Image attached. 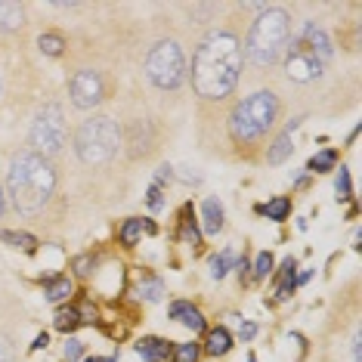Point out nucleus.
I'll return each instance as SVG.
<instances>
[{
    "label": "nucleus",
    "mask_w": 362,
    "mask_h": 362,
    "mask_svg": "<svg viewBox=\"0 0 362 362\" xmlns=\"http://www.w3.org/2000/svg\"><path fill=\"white\" fill-rule=\"evenodd\" d=\"M71 294V279H50L47 282V300L50 303H59V300H65Z\"/></svg>",
    "instance_id": "18"
},
{
    "label": "nucleus",
    "mask_w": 362,
    "mask_h": 362,
    "mask_svg": "<svg viewBox=\"0 0 362 362\" xmlns=\"http://www.w3.org/2000/svg\"><path fill=\"white\" fill-rule=\"evenodd\" d=\"M279 118V100L269 90H257V93L245 96L242 103L229 115V130L238 143H251V139H260L269 127L276 124Z\"/></svg>",
    "instance_id": "5"
},
{
    "label": "nucleus",
    "mask_w": 362,
    "mask_h": 362,
    "mask_svg": "<svg viewBox=\"0 0 362 362\" xmlns=\"http://www.w3.org/2000/svg\"><path fill=\"white\" fill-rule=\"evenodd\" d=\"M65 136H69V130H65V115L56 103L44 105V109L37 112L35 124H31V146H35V155L40 158H50L65 146Z\"/></svg>",
    "instance_id": "8"
},
{
    "label": "nucleus",
    "mask_w": 362,
    "mask_h": 362,
    "mask_svg": "<svg viewBox=\"0 0 362 362\" xmlns=\"http://www.w3.org/2000/svg\"><path fill=\"white\" fill-rule=\"evenodd\" d=\"M291 291H294V279H288V282H282V285H279L276 298H279V300H288V298H291Z\"/></svg>",
    "instance_id": "34"
},
{
    "label": "nucleus",
    "mask_w": 362,
    "mask_h": 362,
    "mask_svg": "<svg viewBox=\"0 0 362 362\" xmlns=\"http://www.w3.org/2000/svg\"><path fill=\"white\" fill-rule=\"evenodd\" d=\"M146 202H149V208H152V211H161V204H164V199H161V186H155V183H152L149 199H146Z\"/></svg>",
    "instance_id": "31"
},
{
    "label": "nucleus",
    "mask_w": 362,
    "mask_h": 362,
    "mask_svg": "<svg viewBox=\"0 0 362 362\" xmlns=\"http://www.w3.org/2000/svg\"><path fill=\"white\" fill-rule=\"evenodd\" d=\"M229 267H235V257H233V251H223V254H217V257L211 260V276L214 279H223L229 273Z\"/></svg>",
    "instance_id": "21"
},
{
    "label": "nucleus",
    "mask_w": 362,
    "mask_h": 362,
    "mask_svg": "<svg viewBox=\"0 0 362 362\" xmlns=\"http://www.w3.org/2000/svg\"><path fill=\"white\" fill-rule=\"evenodd\" d=\"M288 40H291V19H288L285 10H263L254 25L248 31V40H245V56L254 65H273L279 62V56L285 53Z\"/></svg>",
    "instance_id": "4"
},
{
    "label": "nucleus",
    "mask_w": 362,
    "mask_h": 362,
    "mask_svg": "<svg viewBox=\"0 0 362 362\" xmlns=\"http://www.w3.org/2000/svg\"><path fill=\"white\" fill-rule=\"evenodd\" d=\"M121 149V130L112 118H87L75 134V152L84 164H105Z\"/></svg>",
    "instance_id": "6"
},
{
    "label": "nucleus",
    "mask_w": 362,
    "mask_h": 362,
    "mask_svg": "<svg viewBox=\"0 0 362 362\" xmlns=\"http://www.w3.org/2000/svg\"><path fill=\"white\" fill-rule=\"evenodd\" d=\"M136 353L143 356V362H164L174 353L168 341H161V337H143V341L136 344Z\"/></svg>",
    "instance_id": "10"
},
{
    "label": "nucleus",
    "mask_w": 362,
    "mask_h": 362,
    "mask_svg": "<svg viewBox=\"0 0 362 362\" xmlns=\"http://www.w3.org/2000/svg\"><path fill=\"white\" fill-rule=\"evenodd\" d=\"M254 334H257V325H254V322H245V325H242V341H251Z\"/></svg>",
    "instance_id": "35"
},
{
    "label": "nucleus",
    "mask_w": 362,
    "mask_h": 362,
    "mask_svg": "<svg viewBox=\"0 0 362 362\" xmlns=\"http://www.w3.org/2000/svg\"><path fill=\"white\" fill-rule=\"evenodd\" d=\"M174 180V170L164 164V168H158V177H155V186H164V183H170Z\"/></svg>",
    "instance_id": "33"
},
{
    "label": "nucleus",
    "mask_w": 362,
    "mask_h": 362,
    "mask_svg": "<svg viewBox=\"0 0 362 362\" xmlns=\"http://www.w3.org/2000/svg\"><path fill=\"white\" fill-rule=\"evenodd\" d=\"M229 347H233V337H229L226 328H214V332H208V344H204V350H208L211 356H223Z\"/></svg>",
    "instance_id": "15"
},
{
    "label": "nucleus",
    "mask_w": 362,
    "mask_h": 362,
    "mask_svg": "<svg viewBox=\"0 0 362 362\" xmlns=\"http://www.w3.org/2000/svg\"><path fill=\"white\" fill-rule=\"evenodd\" d=\"M81 353H84V344L71 337V341L65 344V359H71V362H75V359H81Z\"/></svg>",
    "instance_id": "30"
},
{
    "label": "nucleus",
    "mask_w": 362,
    "mask_h": 362,
    "mask_svg": "<svg viewBox=\"0 0 362 362\" xmlns=\"http://www.w3.org/2000/svg\"><path fill=\"white\" fill-rule=\"evenodd\" d=\"M16 359V347L6 334H0V362H13Z\"/></svg>",
    "instance_id": "29"
},
{
    "label": "nucleus",
    "mask_w": 362,
    "mask_h": 362,
    "mask_svg": "<svg viewBox=\"0 0 362 362\" xmlns=\"http://www.w3.org/2000/svg\"><path fill=\"white\" fill-rule=\"evenodd\" d=\"M69 93H71V103H75L78 109H93V105H100L103 96H105L103 75L100 71H93V69L78 71V75L71 78V84H69Z\"/></svg>",
    "instance_id": "9"
},
{
    "label": "nucleus",
    "mask_w": 362,
    "mask_h": 362,
    "mask_svg": "<svg viewBox=\"0 0 362 362\" xmlns=\"http://www.w3.org/2000/svg\"><path fill=\"white\" fill-rule=\"evenodd\" d=\"M78 316H84V319H81V322H93V319H96V310H90V307H84V310H81V313H78Z\"/></svg>",
    "instance_id": "36"
},
{
    "label": "nucleus",
    "mask_w": 362,
    "mask_h": 362,
    "mask_svg": "<svg viewBox=\"0 0 362 362\" xmlns=\"http://www.w3.org/2000/svg\"><path fill=\"white\" fill-rule=\"evenodd\" d=\"M0 238H4V242H10L13 248H25V251H31L37 245L35 235H28V233H10V229H0Z\"/></svg>",
    "instance_id": "20"
},
{
    "label": "nucleus",
    "mask_w": 362,
    "mask_h": 362,
    "mask_svg": "<svg viewBox=\"0 0 362 362\" xmlns=\"http://www.w3.org/2000/svg\"><path fill=\"white\" fill-rule=\"evenodd\" d=\"M269 269H273V254L263 251L260 257H257V263H254V276H257V279H267Z\"/></svg>",
    "instance_id": "28"
},
{
    "label": "nucleus",
    "mask_w": 362,
    "mask_h": 362,
    "mask_svg": "<svg viewBox=\"0 0 362 362\" xmlns=\"http://www.w3.org/2000/svg\"><path fill=\"white\" fill-rule=\"evenodd\" d=\"M75 273L78 276H90V273H93V260H90V257H78L75 260Z\"/></svg>",
    "instance_id": "32"
},
{
    "label": "nucleus",
    "mask_w": 362,
    "mask_h": 362,
    "mask_svg": "<svg viewBox=\"0 0 362 362\" xmlns=\"http://www.w3.org/2000/svg\"><path fill=\"white\" fill-rule=\"evenodd\" d=\"M183 238L189 245H199L202 242V233H199V226H195V220H192V211L186 208V214H183Z\"/></svg>",
    "instance_id": "25"
},
{
    "label": "nucleus",
    "mask_w": 362,
    "mask_h": 362,
    "mask_svg": "<svg viewBox=\"0 0 362 362\" xmlns=\"http://www.w3.org/2000/svg\"><path fill=\"white\" fill-rule=\"evenodd\" d=\"M31 347H35V350H40V347H47V334H40V337H37V341H35V344H31Z\"/></svg>",
    "instance_id": "37"
},
{
    "label": "nucleus",
    "mask_w": 362,
    "mask_h": 362,
    "mask_svg": "<svg viewBox=\"0 0 362 362\" xmlns=\"http://www.w3.org/2000/svg\"><path fill=\"white\" fill-rule=\"evenodd\" d=\"M146 75L158 90H177L186 81V56L174 40H161L146 56Z\"/></svg>",
    "instance_id": "7"
},
{
    "label": "nucleus",
    "mask_w": 362,
    "mask_h": 362,
    "mask_svg": "<svg viewBox=\"0 0 362 362\" xmlns=\"http://www.w3.org/2000/svg\"><path fill=\"white\" fill-rule=\"evenodd\" d=\"M25 25V6L0 0V31H16Z\"/></svg>",
    "instance_id": "12"
},
{
    "label": "nucleus",
    "mask_w": 362,
    "mask_h": 362,
    "mask_svg": "<svg viewBox=\"0 0 362 362\" xmlns=\"http://www.w3.org/2000/svg\"><path fill=\"white\" fill-rule=\"evenodd\" d=\"M334 164H337V152L325 149V152H319L310 158V170L313 174H325V170H334Z\"/></svg>",
    "instance_id": "19"
},
{
    "label": "nucleus",
    "mask_w": 362,
    "mask_h": 362,
    "mask_svg": "<svg viewBox=\"0 0 362 362\" xmlns=\"http://www.w3.org/2000/svg\"><path fill=\"white\" fill-rule=\"evenodd\" d=\"M202 226L208 235H217L223 229V204L217 199H208L202 204Z\"/></svg>",
    "instance_id": "13"
},
{
    "label": "nucleus",
    "mask_w": 362,
    "mask_h": 362,
    "mask_svg": "<svg viewBox=\"0 0 362 362\" xmlns=\"http://www.w3.org/2000/svg\"><path fill=\"white\" fill-rule=\"evenodd\" d=\"M84 362H115V359H100V356H90V359H84Z\"/></svg>",
    "instance_id": "39"
},
{
    "label": "nucleus",
    "mask_w": 362,
    "mask_h": 362,
    "mask_svg": "<svg viewBox=\"0 0 362 362\" xmlns=\"http://www.w3.org/2000/svg\"><path fill=\"white\" fill-rule=\"evenodd\" d=\"M4 208H6V199H4V186H0V214H4Z\"/></svg>",
    "instance_id": "38"
},
{
    "label": "nucleus",
    "mask_w": 362,
    "mask_h": 362,
    "mask_svg": "<svg viewBox=\"0 0 362 362\" xmlns=\"http://www.w3.org/2000/svg\"><path fill=\"white\" fill-rule=\"evenodd\" d=\"M78 325H81L78 310H59L56 313V328H59V332H71V328H78Z\"/></svg>",
    "instance_id": "24"
},
{
    "label": "nucleus",
    "mask_w": 362,
    "mask_h": 362,
    "mask_svg": "<svg viewBox=\"0 0 362 362\" xmlns=\"http://www.w3.org/2000/svg\"><path fill=\"white\" fill-rule=\"evenodd\" d=\"M56 192V170L50 158H40L35 152L16 155L6 170V195L19 214H37Z\"/></svg>",
    "instance_id": "2"
},
{
    "label": "nucleus",
    "mask_w": 362,
    "mask_h": 362,
    "mask_svg": "<svg viewBox=\"0 0 362 362\" xmlns=\"http://www.w3.org/2000/svg\"><path fill=\"white\" fill-rule=\"evenodd\" d=\"M199 344H180V347L174 350V359L177 362H195V359H199Z\"/></svg>",
    "instance_id": "26"
},
{
    "label": "nucleus",
    "mask_w": 362,
    "mask_h": 362,
    "mask_svg": "<svg viewBox=\"0 0 362 362\" xmlns=\"http://www.w3.org/2000/svg\"><path fill=\"white\" fill-rule=\"evenodd\" d=\"M263 214H267L269 220H288V214H291V199H285V195H279V199L273 202H267L260 208Z\"/></svg>",
    "instance_id": "17"
},
{
    "label": "nucleus",
    "mask_w": 362,
    "mask_h": 362,
    "mask_svg": "<svg viewBox=\"0 0 362 362\" xmlns=\"http://www.w3.org/2000/svg\"><path fill=\"white\" fill-rule=\"evenodd\" d=\"M37 47L44 56H62L65 53V37L56 35V31H47V35L37 37Z\"/></svg>",
    "instance_id": "16"
},
{
    "label": "nucleus",
    "mask_w": 362,
    "mask_h": 362,
    "mask_svg": "<svg viewBox=\"0 0 362 362\" xmlns=\"http://www.w3.org/2000/svg\"><path fill=\"white\" fill-rule=\"evenodd\" d=\"M298 127H300V118H298V121H291L285 134H282V136H279L276 143H273V149L267 152V161H269V164H282V161L288 158V155L294 152V143H291V130H298Z\"/></svg>",
    "instance_id": "14"
},
{
    "label": "nucleus",
    "mask_w": 362,
    "mask_h": 362,
    "mask_svg": "<svg viewBox=\"0 0 362 362\" xmlns=\"http://www.w3.org/2000/svg\"><path fill=\"white\" fill-rule=\"evenodd\" d=\"M334 189H337V199H350V174H347V168L337 170Z\"/></svg>",
    "instance_id": "27"
},
{
    "label": "nucleus",
    "mask_w": 362,
    "mask_h": 362,
    "mask_svg": "<svg viewBox=\"0 0 362 362\" xmlns=\"http://www.w3.org/2000/svg\"><path fill=\"white\" fill-rule=\"evenodd\" d=\"M242 78V44L229 31H214L192 56V87L202 100H226Z\"/></svg>",
    "instance_id": "1"
},
{
    "label": "nucleus",
    "mask_w": 362,
    "mask_h": 362,
    "mask_svg": "<svg viewBox=\"0 0 362 362\" xmlns=\"http://www.w3.org/2000/svg\"><path fill=\"white\" fill-rule=\"evenodd\" d=\"M139 235H143V220H127V223H124V229H121V242H124L127 245V248H130V245H136L139 242Z\"/></svg>",
    "instance_id": "23"
},
{
    "label": "nucleus",
    "mask_w": 362,
    "mask_h": 362,
    "mask_svg": "<svg viewBox=\"0 0 362 362\" xmlns=\"http://www.w3.org/2000/svg\"><path fill=\"white\" fill-rule=\"evenodd\" d=\"M170 319H180L189 332H204V319H202V313L192 307V303H186V300H177L174 307H170Z\"/></svg>",
    "instance_id": "11"
},
{
    "label": "nucleus",
    "mask_w": 362,
    "mask_h": 362,
    "mask_svg": "<svg viewBox=\"0 0 362 362\" xmlns=\"http://www.w3.org/2000/svg\"><path fill=\"white\" fill-rule=\"evenodd\" d=\"M291 47H285V71L298 84H310V81L322 78L325 65L332 62V40L316 22H307L300 28V35L288 40Z\"/></svg>",
    "instance_id": "3"
},
{
    "label": "nucleus",
    "mask_w": 362,
    "mask_h": 362,
    "mask_svg": "<svg viewBox=\"0 0 362 362\" xmlns=\"http://www.w3.org/2000/svg\"><path fill=\"white\" fill-rule=\"evenodd\" d=\"M139 294H143L146 300H161L164 282L161 279H143V282H139Z\"/></svg>",
    "instance_id": "22"
}]
</instances>
